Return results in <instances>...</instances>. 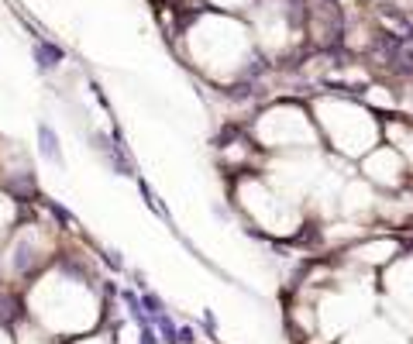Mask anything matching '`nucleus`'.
<instances>
[{
    "label": "nucleus",
    "mask_w": 413,
    "mask_h": 344,
    "mask_svg": "<svg viewBox=\"0 0 413 344\" xmlns=\"http://www.w3.org/2000/svg\"><path fill=\"white\" fill-rule=\"evenodd\" d=\"M38 134H41V155H45L48 162H62V152H59V141H55L52 128H48V124H41Z\"/></svg>",
    "instance_id": "nucleus-2"
},
{
    "label": "nucleus",
    "mask_w": 413,
    "mask_h": 344,
    "mask_svg": "<svg viewBox=\"0 0 413 344\" xmlns=\"http://www.w3.org/2000/svg\"><path fill=\"white\" fill-rule=\"evenodd\" d=\"M372 52L393 69V73H403V76H413V42L410 38H400V35H379Z\"/></svg>",
    "instance_id": "nucleus-1"
},
{
    "label": "nucleus",
    "mask_w": 413,
    "mask_h": 344,
    "mask_svg": "<svg viewBox=\"0 0 413 344\" xmlns=\"http://www.w3.org/2000/svg\"><path fill=\"white\" fill-rule=\"evenodd\" d=\"M35 55H38V66L41 69H52L59 59H62V48H55V45H45L41 42L38 48H35Z\"/></svg>",
    "instance_id": "nucleus-3"
}]
</instances>
